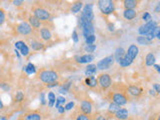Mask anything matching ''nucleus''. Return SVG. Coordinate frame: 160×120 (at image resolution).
Segmentation results:
<instances>
[{"instance_id": "1", "label": "nucleus", "mask_w": 160, "mask_h": 120, "mask_svg": "<svg viewBox=\"0 0 160 120\" xmlns=\"http://www.w3.org/2000/svg\"><path fill=\"white\" fill-rule=\"evenodd\" d=\"M38 78L41 82L46 83V84H50V83L56 82L59 78V75L56 71H54V70L45 69V70H42V71L39 72Z\"/></svg>"}, {"instance_id": "2", "label": "nucleus", "mask_w": 160, "mask_h": 120, "mask_svg": "<svg viewBox=\"0 0 160 120\" xmlns=\"http://www.w3.org/2000/svg\"><path fill=\"white\" fill-rule=\"evenodd\" d=\"M98 7L103 15H110L115 11V2L112 0H100Z\"/></svg>"}, {"instance_id": "3", "label": "nucleus", "mask_w": 160, "mask_h": 120, "mask_svg": "<svg viewBox=\"0 0 160 120\" xmlns=\"http://www.w3.org/2000/svg\"><path fill=\"white\" fill-rule=\"evenodd\" d=\"M32 15L33 16L36 17L38 20H40V21H43V22H46L48 21V20L50 19V12L48 11V10H46L45 8L43 7H40V6H35L32 8Z\"/></svg>"}, {"instance_id": "4", "label": "nucleus", "mask_w": 160, "mask_h": 120, "mask_svg": "<svg viewBox=\"0 0 160 120\" xmlns=\"http://www.w3.org/2000/svg\"><path fill=\"white\" fill-rule=\"evenodd\" d=\"M110 98H111L113 103H116L119 106L125 105L128 102V97L125 95L124 92H121V91H111Z\"/></svg>"}, {"instance_id": "5", "label": "nucleus", "mask_w": 160, "mask_h": 120, "mask_svg": "<svg viewBox=\"0 0 160 120\" xmlns=\"http://www.w3.org/2000/svg\"><path fill=\"white\" fill-rule=\"evenodd\" d=\"M98 85L101 87L102 90H107L109 87H111L112 85V79L110 77V75L107 73H101L97 78Z\"/></svg>"}, {"instance_id": "6", "label": "nucleus", "mask_w": 160, "mask_h": 120, "mask_svg": "<svg viewBox=\"0 0 160 120\" xmlns=\"http://www.w3.org/2000/svg\"><path fill=\"white\" fill-rule=\"evenodd\" d=\"M16 32L20 35H23V36H30L34 33V30L28 22L23 21L16 26Z\"/></svg>"}, {"instance_id": "7", "label": "nucleus", "mask_w": 160, "mask_h": 120, "mask_svg": "<svg viewBox=\"0 0 160 120\" xmlns=\"http://www.w3.org/2000/svg\"><path fill=\"white\" fill-rule=\"evenodd\" d=\"M114 62H115V60H114L113 55H109V56L100 60V61L97 63L96 67L99 70H106V69H109L110 67H111L114 64Z\"/></svg>"}, {"instance_id": "8", "label": "nucleus", "mask_w": 160, "mask_h": 120, "mask_svg": "<svg viewBox=\"0 0 160 120\" xmlns=\"http://www.w3.org/2000/svg\"><path fill=\"white\" fill-rule=\"evenodd\" d=\"M158 26L156 21H154V20H150L149 22H146L145 24L141 25L139 28H138V32L140 35H147L150 31H152L153 29H155Z\"/></svg>"}, {"instance_id": "9", "label": "nucleus", "mask_w": 160, "mask_h": 120, "mask_svg": "<svg viewBox=\"0 0 160 120\" xmlns=\"http://www.w3.org/2000/svg\"><path fill=\"white\" fill-rule=\"evenodd\" d=\"M82 16L87 20V21L93 22L94 20V13H93V4L92 3H87L85 4L83 7V10L81 12Z\"/></svg>"}, {"instance_id": "10", "label": "nucleus", "mask_w": 160, "mask_h": 120, "mask_svg": "<svg viewBox=\"0 0 160 120\" xmlns=\"http://www.w3.org/2000/svg\"><path fill=\"white\" fill-rule=\"evenodd\" d=\"M92 109H93V105L92 102L88 99H83L80 104V110H81V113L87 115L90 117V115L92 113Z\"/></svg>"}, {"instance_id": "11", "label": "nucleus", "mask_w": 160, "mask_h": 120, "mask_svg": "<svg viewBox=\"0 0 160 120\" xmlns=\"http://www.w3.org/2000/svg\"><path fill=\"white\" fill-rule=\"evenodd\" d=\"M82 33H83V36L84 38H87L88 36H90V35H93L94 34V25H93V22H90V21H87L85 22L82 26Z\"/></svg>"}, {"instance_id": "12", "label": "nucleus", "mask_w": 160, "mask_h": 120, "mask_svg": "<svg viewBox=\"0 0 160 120\" xmlns=\"http://www.w3.org/2000/svg\"><path fill=\"white\" fill-rule=\"evenodd\" d=\"M138 52H139V48L137 45H135V44H131L130 46L128 47L127 49V51L125 52V56H127L130 60H133L137 57V55H138Z\"/></svg>"}, {"instance_id": "13", "label": "nucleus", "mask_w": 160, "mask_h": 120, "mask_svg": "<svg viewBox=\"0 0 160 120\" xmlns=\"http://www.w3.org/2000/svg\"><path fill=\"white\" fill-rule=\"evenodd\" d=\"M39 37L42 41H49L52 38V33L50 31V29L48 27H41L38 30Z\"/></svg>"}, {"instance_id": "14", "label": "nucleus", "mask_w": 160, "mask_h": 120, "mask_svg": "<svg viewBox=\"0 0 160 120\" xmlns=\"http://www.w3.org/2000/svg\"><path fill=\"white\" fill-rule=\"evenodd\" d=\"M28 23L33 28V30H39L42 26V22L38 20L35 16H33V15H29L28 16Z\"/></svg>"}, {"instance_id": "15", "label": "nucleus", "mask_w": 160, "mask_h": 120, "mask_svg": "<svg viewBox=\"0 0 160 120\" xmlns=\"http://www.w3.org/2000/svg\"><path fill=\"white\" fill-rule=\"evenodd\" d=\"M76 61L80 64H84V63H90L94 60V56L92 54H84L81 56H75Z\"/></svg>"}, {"instance_id": "16", "label": "nucleus", "mask_w": 160, "mask_h": 120, "mask_svg": "<svg viewBox=\"0 0 160 120\" xmlns=\"http://www.w3.org/2000/svg\"><path fill=\"white\" fill-rule=\"evenodd\" d=\"M30 47L34 51H40V50L44 49V44L38 39H31L30 40Z\"/></svg>"}, {"instance_id": "17", "label": "nucleus", "mask_w": 160, "mask_h": 120, "mask_svg": "<svg viewBox=\"0 0 160 120\" xmlns=\"http://www.w3.org/2000/svg\"><path fill=\"white\" fill-rule=\"evenodd\" d=\"M129 116L128 110L125 108H120L116 113H114V117L118 120H126Z\"/></svg>"}, {"instance_id": "18", "label": "nucleus", "mask_w": 160, "mask_h": 120, "mask_svg": "<svg viewBox=\"0 0 160 120\" xmlns=\"http://www.w3.org/2000/svg\"><path fill=\"white\" fill-rule=\"evenodd\" d=\"M127 92H128V94H130L133 97H139L140 95L142 94V89L140 88V87H138V86L132 85V86H129L128 87Z\"/></svg>"}, {"instance_id": "19", "label": "nucleus", "mask_w": 160, "mask_h": 120, "mask_svg": "<svg viewBox=\"0 0 160 120\" xmlns=\"http://www.w3.org/2000/svg\"><path fill=\"white\" fill-rule=\"evenodd\" d=\"M137 16V12L135 9H124L123 17L126 20H132Z\"/></svg>"}, {"instance_id": "20", "label": "nucleus", "mask_w": 160, "mask_h": 120, "mask_svg": "<svg viewBox=\"0 0 160 120\" xmlns=\"http://www.w3.org/2000/svg\"><path fill=\"white\" fill-rule=\"evenodd\" d=\"M125 50L122 48V47H118L116 50H115V54L113 55V57H114V60L116 62H120L121 60L124 58V56H125Z\"/></svg>"}, {"instance_id": "21", "label": "nucleus", "mask_w": 160, "mask_h": 120, "mask_svg": "<svg viewBox=\"0 0 160 120\" xmlns=\"http://www.w3.org/2000/svg\"><path fill=\"white\" fill-rule=\"evenodd\" d=\"M97 72V67H96V64H88L86 69H85V75L87 77H91L94 76L95 74Z\"/></svg>"}, {"instance_id": "22", "label": "nucleus", "mask_w": 160, "mask_h": 120, "mask_svg": "<svg viewBox=\"0 0 160 120\" xmlns=\"http://www.w3.org/2000/svg\"><path fill=\"white\" fill-rule=\"evenodd\" d=\"M41 119H42L41 114L36 111L29 112L24 116V120H41Z\"/></svg>"}, {"instance_id": "23", "label": "nucleus", "mask_w": 160, "mask_h": 120, "mask_svg": "<svg viewBox=\"0 0 160 120\" xmlns=\"http://www.w3.org/2000/svg\"><path fill=\"white\" fill-rule=\"evenodd\" d=\"M85 84H86V86H88L89 88H95L98 85V82H97V78L94 77V76H91V77H86L85 79Z\"/></svg>"}, {"instance_id": "24", "label": "nucleus", "mask_w": 160, "mask_h": 120, "mask_svg": "<svg viewBox=\"0 0 160 120\" xmlns=\"http://www.w3.org/2000/svg\"><path fill=\"white\" fill-rule=\"evenodd\" d=\"M123 6L125 9H134L138 6V1L136 0H125L123 1Z\"/></svg>"}, {"instance_id": "25", "label": "nucleus", "mask_w": 160, "mask_h": 120, "mask_svg": "<svg viewBox=\"0 0 160 120\" xmlns=\"http://www.w3.org/2000/svg\"><path fill=\"white\" fill-rule=\"evenodd\" d=\"M155 55L153 53H148L146 55V57H145V64L147 65V66H152V65L155 64Z\"/></svg>"}, {"instance_id": "26", "label": "nucleus", "mask_w": 160, "mask_h": 120, "mask_svg": "<svg viewBox=\"0 0 160 120\" xmlns=\"http://www.w3.org/2000/svg\"><path fill=\"white\" fill-rule=\"evenodd\" d=\"M82 7H83V2H81V1L75 2L74 4H72V6H71V12L76 14V13L80 12V10L82 9Z\"/></svg>"}, {"instance_id": "27", "label": "nucleus", "mask_w": 160, "mask_h": 120, "mask_svg": "<svg viewBox=\"0 0 160 120\" xmlns=\"http://www.w3.org/2000/svg\"><path fill=\"white\" fill-rule=\"evenodd\" d=\"M25 72H26L27 74H34L36 73V68H35V65L32 64V63H28L26 66L23 67Z\"/></svg>"}, {"instance_id": "28", "label": "nucleus", "mask_w": 160, "mask_h": 120, "mask_svg": "<svg viewBox=\"0 0 160 120\" xmlns=\"http://www.w3.org/2000/svg\"><path fill=\"white\" fill-rule=\"evenodd\" d=\"M55 101H56V96H55V94L52 91L48 92V105H49V107H53L54 104H55Z\"/></svg>"}, {"instance_id": "29", "label": "nucleus", "mask_w": 160, "mask_h": 120, "mask_svg": "<svg viewBox=\"0 0 160 120\" xmlns=\"http://www.w3.org/2000/svg\"><path fill=\"white\" fill-rule=\"evenodd\" d=\"M121 108L119 106V105H117L116 103H113L111 102L109 104V107H108V112L109 113H111V114H114V113H116L118 110Z\"/></svg>"}, {"instance_id": "30", "label": "nucleus", "mask_w": 160, "mask_h": 120, "mask_svg": "<svg viewBox=\"0 0 160 120\" xmlns=\"http://www.w3.org/2000/svg\"><path fill=\"white\" fill-rule=\"evenodd\" d=\"M24 98H25V96H24V93L22 91H18L14 95V101L17 102V103L22 102L24 100Z\"/></svg>"}, {"instance_id": "31", "label": "nucleus", "mask_w": 160, "mask_h": 120, "mask_svg": "<svg viewBox=\"0 0 160 120\" xmlns=\"http://www.w3.org/2000/svg\"><path fill=\"white\" fill-rule=\"evenodd\" d=\"M136 41L140 45H149V43H150V42L147 41V39L145 38V36H138L136 38Z\"/></svg>"}, {"instance_id": "32", "label": "nucleus", "mask_w": 160, "mask_h": 120, "mask_svg": "<svg viewBox=\"0 0 160 120\" xmlns=\"http://www.w3.org/2000/svg\"><path fill=\"white\" fill-rule=\"evenodd\" d=\"M19 50H20V52H21V54L23 55V56H25V57L28 56L29 53H30V51H29V47L27 46L26 44H24L23 46H22L21 48H20Z\"/></svg>"}, {"instance_id": "33", "label": "nucleus", "mask_w": 160, "mask_h": 120, "mask_svg": "<svg viewBox=\"0 0 160 120\" xmlns=\"http://www.w3.org/2000/svg\"><path fill=\"white\" fill-rule=\"evenodd\" d=\"M96 50V45L95 44H89L85 46V51L88 52V54H91L92 52H94Z\"/></svg>"}, {"instance_id": "34", "label": "nucleus", "mask_w": 160, "mask_h": 120, "mask_svg": "<svg viewBox=\"0 0 160 120\" xmlns=\"http://www.w3.org/2000/svg\"><path fill=\"white\" fill-rule=\"evenodd\" d=\"M0 88L4 91H9L10 89H11V86H10V84L6 81H1L0 82Z\"/></svg>"}, {"instance_id": "35", "label": "nucleus", "mask_w": 160, "mask_h": 120, "mask_svg": "<svg viewBox=\"0 0 160 120\" xmlns=\"http://www.w3.org/2000/svg\"><path fill=\"white\" fill-rule=\"evenodd\" d=\"M95 40H96V36L93 34L88 36L87 38H85V42H86V45H89V44H93L95 42Z\"/></svg>"}, {"instance_id": "36", "label": "nucleus", "mask_w": 160, "mask_h": 120, "mask_svg": "<svg viewBox=\"0 0 160 120\" xmlns=\"http://www.w3.org/2000/svg\"><path fill=\"white\" fill-rule=\"evenodd\" d=\"M65 99L63 96H59V97H57L56 98V101H55V107L56 108H58L59 106H60V104H64L65 103Z\"/></svg>"}, {"instance_id": "37", "label": "nucleus", "mask_w": 160, "mask_h": 120, "mask_svg": "<svg viewBox=\"0 0 160 120\" xmlns=\"http://www.w3.org/2000/svg\"><path fill=\"white\" fill-rule=\"evenodd\" d=\"M5 18H6V15H5V11L3 8H0V26L3 25L5 22Z\"/></svg>"}, {"instance_id": "38", "label": "nucleus", "mask_w": 160, "mask_h": 120, "mask_svg": "<svg viewBox=\"0 0 160 120\" xmlns=\"http://www.w3.org/2000/svg\"><path fill=\"white\" fill-rule=\"evenodd\" d=\"M142 20L145 22H149L150 20H152V17L151 15H150L149 12H144L143 15H142Z\"/></svg>"}, {"instance_id": "39", "label": "nucleus", "mask_w": 160, "mask_h": 120, "mask_svg": "<svg viewBox=\"0 0 160 120\" xmlns=\"http://www.w3.org/2000/svg\"><path fill=\"white\" fill-rule=\"evenodd\" d=\"M75 120H90V117L83 113H79L76 116V118H75Z\"/></svg>"}, {"instance_id": "40", "label": "nucleus", "mask_w": 160, "mask_h": 120, "mask_svg": "<svg viewBox=\"0 0 160 120\" xmlns=\"http://www.w3.org/2000/svg\"><path fill=\"white\" fill-rule=\"evenodd\" d=\"M24 44H25L24 41H17L16 43H15V48H16V50H19L20 48L23 46Z\"/></svg>"}, {"instance_id": "41", "label": "nucleus", "mask_w": 160, "mask_h": 120, "mask_svg": "<svg viewBox=\"0 0 160 120\" xmlns=\"http://www.w3.org/2000/svg\"><path fill=\"white\" fill-rule=\"evenodd\" d=\"M153 90L155 92H156L157 94L160 93V86H159V84L158 83H154L153 84Z\"/></svg>"}, {"instance_id": "42", "label": "nucleus", "mask_w": 160, "mask_h": 120, "mask_svg": "<svg viewBox=\"0 0 160 120\" xmlns=\"http://www.w3.org/2000/svg\"><path fill=\"white\" fill-rule=\"evenodd\" d=\"M72 39H73V41H74L75 43H77V42H78V35H77L76 30H74L73 33H72Z\"/></svg>"}, {"instance_id": "43", "label": "nucleus", "mask_w": 160, "mask_h": 120, "mask_svg": "<svg viewBox=\"0 0 160 120\" xmlns=\"http://www.w3.org/2000/svg\"><path fill=\"white\" fill-rule=\"evenodd\" d=\"M154 34H155V38H160V27L159 26H157L156 28H155V32H154Z\"/></svg>"}, {"instance_id": "44", "label": "nucleus", "mask_w": 160, "mask_h": 120, "mask_svg": "<svg viewBox=\"0 0 160 120\" xmlns=\"http://www.w3.org/2000/svg\"><path fill=\"white\" fill-rule=\"evenodd\" d=\"M73 106H74V102H69V103H67L66 105H65V110H70L71 108H73Z\"/></svg>"}, {"instance_id": "45", "label": "nucleus", "mask_w": 160, "mask_h": 120, "mask_svg": "<svg viewBox=\"0 0 160 120\" xmlns=\"http://www.w3.org/2000/svg\"><path fill=\"white\" fill-rule=\"evenodd\" d=\"M58 84H59V83H58V82L56 81V82H53V83L47 84V87H48V88H51V87H56Z\"/></svg>"}, {"instance_id": "46", "label": "nucleus", "mask_w": 160, "mask_h": 120, "mask_svg": "<svg viewBox=\"0 0 160 120\" xmlns=\"http://www.w3.org/2000/svg\"><path fill=\"white\" fill-rule=\"evenodd\" d=\"M108 30H109V31H114V30H115L114 25L112 23H108Z\"/></svg>"}, {"instance_id": "47", "label": "nucleus", "mask_w": 160, "mask_h": 120, "mask_svg": "<svg viewBox=\"0 0 160 120\" xmlns=\"http://www.w3.org/2000/svg\"><path fill=\"white\" fill-rule=\"evenodd\" d=\"M57 109H58V112H59V113H61V114L65 112V108H64V106H61V105H60V106H59Z\"/></svg>"}, {"instance_id": "48", "label": "nucleus", "mask_w": 160, "mask_h": 120, "mask_svg": "<svg viewBox=\"0 0 160 120\" xmlns=\"http://www.w3.org/2000/svg\"><path fill=\"white\" fill-rule=\"evenodd\" d=\"M40 100H41V103L43 105L46 103V101H45V97H44V93H41V95H40Z\"/></svg>"}, {"instance_id": "49", "label": "nucleus", "mask_w": 160, "mask_h": 120, "mask_svg": "<svg viewBox=\"0 0 160 120\" xmlns=\"http://www.w3.org/2000/svg\"><path fill=\"white\" fill-rule=\"evenodd\" d=\"M23 3H24L23 1H13V4L15 5V6H21Z\"/></svg>"}, {"instance_id": "50", "label": "nucleus", "mask_w": 160, "mask_h": 120, "mask_svg": "<svg viewBox=\"0 0 160 120\" xmlns=\"http://www.w3.org/2000/svg\"><path fill=\"white\" fill-rule=\"evenodd\" d=\"M59 92H60V93H62V94H67V93H68L67 90H65L63 87H60V89H59Z\"/></svg>"}, {"instance_id": "51", "label": "nucleus", "mask_w": 160, "mask_h": 120, "mask_svg": "<svg viewBox=\"0 0 160 120\" xmlns=\"http://www.w3.org/2000/svg\"><path fill=\"white\" fill-rule=\"evenodd\" d=\"M96 120H107V118L103 116V115H99V116L96 117Z\"/></svg>"}, {"instance_id": "52", "label": "nucleus", "mask_w": 160, "mask_h": 120, "mask_svg": "<svg viewBox=\"0 0 160 120\" xmlns=\"http://www.w3.org/2000/svg\"><path fill=\"white\" fill-rule=\"evenodd\" d=\"M0 120H8V117L5 115H0Z\"/></svg>"}, {"instance_id": "53", "label": "nucleus", "mask_w": 160, "mask_h": 120, "mask_svg": "<svg viewBox=\"0 0 160 120\" xmlns=\"http://www.w3.org/2000/svg\"><path fill=\"white\" fill-rule=\"evenodd\" d=\"M4 108V104H3V101L1 100V98H0V110H2Z\"/></svg>"}, {"instance_id": "54", "label": "nucleus", "mask_w": 160, "mask_h": 120, "mask_svg": "<svg viewBox=\"0 0 160 120\" xmlns=\"http://www.w3.org/2000/svg\"><path fill=\"white\" fill-rule=\"evenodd\" d=\"M149 93L151 94V95H153V96H155V95H157V93L154 91L153 89H151V90H149Z\"/></svg>"}, {"instance_id": "55", "label": "nucleus", "mask_w": 160, "mask_h": 120, "mask_svg": "<svg viewBox=\"0 0 160 120\" xmlns=\"http://www.w3.org/2000/svg\"><path fill=\"white\" fill-rule=\"evenodd\" d=\"M159 10H160V4H157L156 8H155V12L158 13V12H159Z\"/></svg>"}, {"instance_id": "56", "label": "nucleus", "mask_w": 160, "mask_h": 120, "mask_svg": "<svg viewBox=\"0 0 160 120\" xmlns=\"http://www.w3.org/2000/svg\"><path fill=\"white\" fill-rule=\"evenodd\" d=\"M154 67H155V69H156L158 72H160V68H159V65L158 64H154Z\"/></svg>"}, {"instance_id": "57", "label": "nucleus", "mask_w": 160, "mask_h": 120, "mask_svg": "<svg viewBox=\"0 0 160 120\" xmlns=\"http://www.w3.org/2000/svg\"><path fill=\"white\" fill-rule=\"evenodd\" d=\"M16 120H24V118H18V119H16Z\"/></svg>"}]
</instances>
